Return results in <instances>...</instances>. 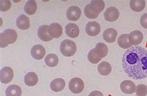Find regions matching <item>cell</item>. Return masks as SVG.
<instances>
[{
  "mask_svg": "<svg viewBox=\"0 0 147 96\" xmlns=\"http://www.w3.org/2000/svg\"><path fill=\"white\" fill-rule=\"evenodd\" d=\"M123 69L129 78L135 80L147 78V50L142 47H132L123 54Z\"/></svg>",
  "mask_w": 147,
  "mask_h": 96,
  "instance_id": "obj_1",
  "label": "cell"
},
{
  "mask_svg": "<svg viewBox=\"0 0 147 96\" xmlns=\"http://www.w3.org/2000/svg\"><path fill=\"white\" fill-rule=\"evenodd\" d=\"M18 39V34L12 29H7L0 34V46L6 48L10 44H13Z\"/></svg>",
  "mask_w": 147,
  "mask_h": 96,
  "instance_id": "obj_2",
  "label": "cell"
},
{
  "mask_svg": "<svg viewBox=\"0 0 147 96\" xmlns=\"http://www.w3.org/2000/svg\"><path fill=\"white\" fill-rule=\"evenodd\" d=\"M76 45L73 41L65 39L60 44V52L66 57H71L74 55L76 52Z\"/></svg>",
  "mask_w": 147,
  "mask_h": 96,
  "instance_id": "obj_3",
  "label": "cell"
},
{
  "mask_svg": "<svg viewBox=\"0 0 147 96\" xmlns=\"http://www.w3.org/2000/svg\"><path fill=\"white\" fill-rule=\"evenodd\" d=\"M69 89L73 94H80L83 92L84 88V84L82 79L74 78L69 82Z\"/></svg>",
  "mask_w": 147,
  "mask_h": 96,
  "instance_id": "obj_4",
  "label": "cell"
},
{
  "mask_svg": "<svg viewBox=\"0 0 147 96\" xmlns=\"http://www.w3.org/2000/svg\"><path fill=\"white\" fill-rule=\"evenodd\" d=\"M14 78L13 70L10 67H4L0 72V79L3 84H8Z\"/></svg>",
  "mask_w": 147,
  "mask_h": 96,
  "instance_id": "obj_5",
  "label": "cell"
},
{
  "mask_svg": "<svg viewBox=\"0 0 147 96\" xmlns=\"http://www.w3.org/2000/svg\"><path fill=\"white\" fill-rule=\"evenodd\" d=\"M105 20L108 22H114L118 20L119 17V11L115 7L111 6L106 10L104 14Z\"/></svg>",
  "mask_w": 147,
  "mask_h": 96,
  "instance_id": "obj_6",
  "label": "cell"
},
{
  "mask_svg": "<svg viewBox=\"0 0 147 96\" xmlns=\"http://www.w3.org/2000/svg\"><path fill=\"white\" fill-rule=\"evenodd\" d=\"M45 49L43 46L40 44H36L31 48L30 54L34 59L36 60H40L43 59L45 55Z\"/></svg>",
  "mask_w": 147,
  "mask_h": 96,
  "instance_id": "obj_7",
  "label": "cell"
},
{
  "mask_svg": "<svg viewBox=\"0 0 147 96\" xmlns=\"http://www.w3.org/2000/svg\"><path fill=\"white\" fill-rule=\"evenodd\" d=\"M86 33L90 36H96L100 32V26L98 22L90 21L85 28Z\"/></svg>",
  "mask_w": 147,
  "mask_h": 96,
  "instance_id": "obj_8",
  "label": "cell"
},
{
  "mask_svg": "<svg viewBox=\"0 0 147 96\" xmlns=\"http://www.w3.org/2000/svg\"><path fill=\"white\" fill-rule=\"evenodd\" d=\"M82 11L79 7L76 6H70L67 11V17L69 21H77L80 19Z\"/></svg>",
  "mask_w": 147,
  "mask_h": 96,
  "instance_id": "obj_9",
  "label": "cell"
},
{
  "mask_svg": "<svg viewBox=\"0 0 147 96\" xmlns=\"http://www.w3.org/2000/svg\"><path fill=\"white\" fill-rule=\"evenodd\" d=\"M48 31L49 34L53 38H59L62 35V27L57 22L50 24L48 27Z\"/></svg>",
  "mask_w": 147,
  "mask_h": 96,
  "instance_id": "obj_10",
  "label": "cell"
},
{
  "mask_svg": "<svg viewBox=\"0 0 147 96\" xmlns=\"http://www.w3.org/2000/svg\"><path fill=\"white\" fill-rule=\"evenodd\" d=\"M120 88H121V90L122 93L127 94H131L135 92L136 86L131 80H125L121 83Z\"/></svg>",
  "mask_w": 147,
  "mask_h": 96,
  "instance_id": "obj_11",
  "label": "cell"
},
{
  "mask_svg": "<svg viewBox=\"0 0 147 96\" xmlns=\"http://www.w3.org/2000/svg\"><path fill=\"white\" fill-rule=\"evenodd\" d=\"M129 39L131 45H138L144 39V34L139 30H135L129 34Z\"/></svg>",
  "mask_w": 147,
  "mask_h": 96,
  "instance_id": "obj_12",
  "label": "cell"
},
{
  "mask_svg": "<svg viewBox=\"0 0 147 96\" xmlns=\"http://www.w3.org/2000/svg\"><path fill=\"white\" fill-rule=\"evenodd\" d=\"M16 26L22 30L28 29L30 26L29 18L25 14H21L16 20Z\"/></svg>",
  "mask_w": 147,
  "mask_h": 96,
  "instance_id": "obj_13",
  "label": "cell"
},
{
  "mask_svg": "<svg viewBox=\"0 0 147 96\" xmlns=\"http://www.w3.org/2000/svg\"><path fill=\"white\" fill-rule=\"evenodd\" d=\"M48 27L49 26L47 25H42L39 27L37 32L39 39L45 42H48L53 39V37L49 33Z\"/></svg>",
  "mask_w": 147,
  "mask_h": 96,
  "instance_id": "obj_14",
  "label": "cell"
},
{
  "mask_svg": "<svg viewBox=\"0 0 147 96\" xmlns=\"http://www.w3.org/2000/svg\"><path fill=\"white\" fill-rule=\"evenodd\" d=\"M65 33L68 37L76 38L79 36L80 29L76 24L69 23L65 27Z\"/></svg>",
  "mask_w": 147,
  "mask_h": 96,
  "instance_id": "obj_15",
  "label": "cell"
},
{
  "mask_svg": "<svg viewBox=\"0 0 147 96\" xmlns=\"http://www.w3.org/2000/svg\"><path fill=\"white\" fill-rule=\"evenodd\" d=\"M117 36V31L114 28H108L104 31L103 33V38L104 41L109 43H114Z\"/></svg>",
  "mask_w": 147,
  "mask_h": 96,
  "instance_id": "obj_16",
  "label": "cell"
},
{
  "mask_svg": "<svg viewBox=\"0 0 147 96\" xmlns=\"http://www.w3.org/2000/svg\"><path fill=\"white\" fill-rule=\"evenodd\" d=\"M65 87V80L61 78L53 79L50 83V89L53 92L58 93L62 91Z\"/></svg>",
  "mask_w": 147,
  "mask_h": 96,
  "instance_id": "obj_17",
  "label": "cell"
},
{
  "mask_svg": "<svg viewBox=\"0 0 147 96\" xmlns=\"http://www.w3.org/2000/svg\"><path fill=\"white\" fill-rule=\"evenodd\" d=\"M38 81V78L36 73L34 72H30L26 74L24 77V82L28 86H36Z\"/></svg>",
  "mask_w": 147,
  "mask_h": 96,
  "instance_id": "obj_18",
  "label": "cell"
},
{
  "mask_svg": "<svg viewBox=\"0 0 147 96\" xmlns=\"http://www.w3.org/2000/svg\"><path fill=\"white\" fill-rule=\"evenodd\" d=\"M130 8L135 12H140L145 7V1L144 0H131L130 2Z\"/></svg>",
  "mask_w": 147,
  "mask_h": 96,
  "instance_id": "obj_19",
  "label": "cell"
},
{
  "mask_svg": "<svg viewBox=\"0 0 147 96\" xmlns=\"http://www.w3.org/2000/svg\"><path fill=\"white\" fill-rule=\"evenodd\" d=\"M98 71L100 75L107 76L112 71V66L109 63L103 61L98 65Z\"/></svg>",
  "mask_w": 147,
  "mask_h": 96,
  "instance_id": "obj_20",
  "label": "cell"
},
{
  "mask_svg": "<svg viewBox=\"0 0 147 96\" xmlns=\"http://www.w3.org/2000/svg\"><path fill=\"white\" fill-rule=\"evenodd\" d=\"M5 93L6 96H21L22 90L19 86L13 84L6 88Z\"/></svg>",
  "mask_w": 147,
  "mask_h": 96,
  "instance_id": "obj_21",
  "label": "cell"
},
{
  "mask_svg": "<svg viewBox=\"0 0 147 96\" xmlns=\"http://www.w3.org/2000/svg\"><path fill=\"white\" fill-rule=\"evenodd\" d=\"M37 10V4L36 1H28L24 7V12L28 15H33L36 13Z\"/></svg>",
  "mask_w": 147,
  "mask_h": 96,
  "instance_id": "obj_22",
  "label": "cell"
},
{
  "mask_svg": "<svg viewBox=\"0 0 147 96\" xmlns=\"http://www.w3.org/2000/svg\"><path fill=\"white\" fill-rule=\"evenodd\" d=\"M117 43L121 48L123 49H127L130 48L131 46L129 39V34H123L120 36L117 39Z\"/></svg>",
  "mask_w": 147,
  "mask_h": 96,
  "instance_id": "obj_23",
  "label": "cell"
},
{
  "mask_svg": "<svg viewBox=\"0 0 147 96\" xmlns=\"http://www.w3.org/2000/svg\"><path fill=\"white\" fill-rule=\"evenodd\" d=\"M45 63L48 67H55L59 63V57L55 54H49L45 57Z\"/></svg>",
  "mask_w": 147,
  "mask_h": 96,
  "instance_id": "obj_24",
  "label": "cell"
},
{
  "mask_svg": "<svg viewBox=\"0 0 147 96\" xmlns=\"http://www.w3.org/2000/svg\"><path fill=\"white\" fill-rule=\"evenodd\" d=\"M94 49L96 51L102 58L105 57L107 55L108 52H109V49H108L107 46L102 43H98L96 45Z\"/></svg>",
  "mask_w": 147,
  "mask_h": 96,
  "instance_id": "obj_25",
  "label": "cell"
},
{
  "mask_svg": "<svg viewBox=\"0 0 147 96\" xmlns=\"http://www.w3.org/2000/svg\"><path fill=\"white\" fill-rule=\"evenodd\" d=\"M90 5L94 11L99 14L104 9L105 3L103 1H100V0H93L91 1Z\"/></svg>",
  "mask_w": 147,
  "mask_h": 96,
  "instance_id": "obj_26",
  "label": "cell"
},
{
  "mask_svg": "<svg viewBox=\"0 0 147 96\" xmlns=\"http://www.w3.org/2000/svg\"><path fill=\"white\" fill-rule=\"evenodd\" d=\"M88 59L91 63L95 64L98 63L102 59V57L96 51L95 49H92L88 53Z\"/></svg>",
  "mask_w": 147,
  "mask_h": 96,
  "instance_id": "obj_27",
  "label": "cell"
},
{
  "mask_svg": "<svg viewBox=\"0 0 147 96\" xmlns=\"http://www.w3.org/2000/svg\"><path fill=\"white\" fill-rule=\"evenodd\" d=\"M84 15L89 19H96L99 16V13H96L95 11L92 8L90 4H88L86 6L84 7Z\"/></svg>",
  "mask_w": 147,
  "mask_h": 96,
  "instance_id": "obj_28",
  "label": "cell"
},
{
  "mask_svg": "<svg viewBox=\"0 0 147 96\" xmlns=\"http://www.w3.org/2000/svg\"><path fill=\"white\" fill-rule=\"evenodd\" d=\"M135 93L138 96H145L147 95V86L145 84H139L135 89Z\"/></svg>",
  "mask_w": 147,
  "mask_h": 96,
  "instance_id": "obj_29",
  "label": "cell"
},
{
  "mask_svg": "<svg viewBox=\"0 0 147 96\" xmlns=\"http://www.w3.org/2000/svg\"><path fill=\"white\" fill-rule=\"evenodd\" d=\"M11 7V2L10 1H7V0H1L0 1V10L1 11H8Z\"/></svg>",
  "mask_w": 147,
  "mask_h": 96,
  "instance_id": "obj_30",
  "label": "cell"
},
{
  "mask_svg": "<svg viewBox=\"0 0 147 96\" xmlns=\"http://www.w3.org/2000/svg\"><path fill=\"white\" fill-rule=\"evenodd\" d=\"M140 25L145 29H147V13H145L140 18Z\"/></svg>",
  "mask_w": 147,
  "mask_h": 96,
  "instance_id": "obj_31",
  "label": "cell"
},
{
  "mask_svg": "<svg viewBox=\"0 0 147 96\" xmlns=\"http://www.w3.org/2000/svg\"><path fill=\"white\" fill-rule=\"evenodd\" d=\"M88 96H104L101 92L98 91H92L91 93L89 94Z\"/></svg>",
  "mask_w": 147,
  "mask_h": 96,
  "instance_id": "obj_32",
  "label": "cell"
}]
</instances>
